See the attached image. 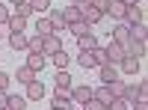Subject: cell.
Here are the masks:
<instances>
[{"instance_id":"6da1fadb","label":"cell","mask_w":148,"mask_h":110,"mask_svg":"<svg viewBox=\"0 0 148 110\" xmlns=\"http://www.w3.org/2000/svg\"><path fill=\"white\" fill-rule=\"evenodd\" d=\"M77 9H80V18H83L86 24H89V27H95L98 21H104V18H107L104 12H98V9L89 3V0H80V3H77Z\"/></svg>"},{"instance_id":"7a4b0ae2","label":"cell","mask_w":148,"mask_h":110,"mask_svg":"<svg viewBox=\"0 0 148 110\" xmlns=\"http://www.w3.org/2000/svg\"><path fill=\"white\" fill-rule=\"evenodd\" d=\"M125 101L133 104V101H148V83L139 80V83H133V86L125 89Z\"/></svg>"},{"instance_id":"3957f363","label":"cell","mask_w":148,"mask_h":110,"mask_svg":"<svg viewBox=\"0 0 148 110\" xmlns=\"http://www.w3.org/2000/svg\"><path fill=\"white\" fill-rule=\"evenodd\" d=\"M71 98H74V104H86V101H89L92 98V86H89V83H77V86H71Z\"/></svg>"},{"instance_id":"277c9868","label":"cell","mask_w":148,"mask_h":110,"mask_svg":"<svg viewBox=\"0 0 148 110\" xmlns=\"http://www.w3.org/2000/svg\"><path fill=\"white\" fill-rule=\"evenodd\" d=\"M51 107H56V110H71V107H77V104H74L71 92H62V89H56V92H53V104H51Z\"/></svg>"},{"instance_id":"5b68a950","label":"cell","mask_w":148,"mask_h":110,"mask_svg":"<svg viewBox=\"0 0 148 110\" xmlns=\"http://www.w3.org/2000/svg\"><path fill=\"white\" fill-rule=\"evenodd\" d=\"M42 51H45L47 57H53V54H59V51H62V39H59L56 33H51V36H45V42H42Z\"/></svg>"},{"instance_id":"8992f818","label":"cell","mask_w":148,"mask_h":110,"mask_svg":"<svg viewBox=\"0 0 148 110\" xmlns=\"http://www.w3.org/2000/svg\"><path fill=\"white\" fill-rule=\"evenodd\" d=\"M104 51H107L110 66H119V63H121V57H127V54H125V45H119V42H110Z\"/></svg>"},{"instance_id":"52a82bcc","label":"cell","mask_w":148,"mask_h":110,"mask_svg":"<svg viewBox=\"0 0 148 110\" xmlns=\"http://www.w3.org/2000/svg\"><path fill=\"white\" fill-rule=\"evenodd\" d=\"M45 92H47V89H45V83L36 77L33 83H27V95H24V98H27V101H42V98H45Z\"/></svg>"},{"instance_id":"ba28073f","label":"cell","mask_w":148,"mask_h":110,"mask_svg":"<svg viewBox=\"0 0 148 110\" xmlns=\"http://www.w3.org/2000/svg\"><path fill=\"white\" fill-rule=\"evenodd\" d=\"M56 89H62V92H71V86H74V77L68 75V68H56Z\"/></svg>"},{"instance_id":"9c48e42d","label":"cell","mask_w":148,"mask_h":110,"mask_svg":"<svg viewBox=\"0 0 148 110\" xmlns=\"http://www.w3.org/2000/svg\"><path fill=\"white\" fill-rule=\"evenodd\" d=\"M51 24H53V33L59 36V33H65L68 30V24H65V15H62V9H51Z\"/></svg>"},{"instance_id":"30bf717a","label":"cell","mask_w":148,"mask_h":110,"mask_svg":"<svg viewBox=\"0 0 148 110\" xmlns=\"http://www.w3.org/2000/svg\"><path fill=\"white\" fill-rule=\"evenodd\" d=\"M125 54H127V57H145V42L127 39V42H125Z\"/></svg>"},{"instance_id":"8fae6325","label":"cell","mask_w":148,"mask_h":110,"mask_svg":"<svg viewBox=\"0 0 148 110\" xmlns=\"http://www.w3.org/2000/svg\"><path fill=\"white\" fill-rule=\"evenodd\" d=\"M139 57H121V63H119V68L121 71H125V75H136V71H139Z\"/></svg>"},{"instance_id":"7c38bea8","label":"cell","mask_w":148,"mask_h":110,"mask_svg":"<svg viewBox=\"0 0 148 110\" xmlns=\"http://www.w3.org/2000/svg\"><path fill=\"white\" fill-rule=\"evenodd\" d=\"M6 27H9V33H27V18H21V15L12 12L9 21H6Z\"/></svg>"},{"instance_id":"4fadbf2b","label":"cell","mask_w":148,"mask_h":110,"mask_svg":"<svg viewBox=\"0 0 148 110\" xmlns=\"http://www.w3.org/2000/svg\"><path fill=\"white\" fill-rule=\"evenodd\" d=\"M125 9H127L125 3H119V0H113V3L107 6V12H104V15H110V18H113V21L119 24V21H125Z\"/></svg>"},{"instance_id":"5bb4252c","label":"cell","mask_w":148,"mask_h":110,"mask_svg":"<svg viewBox=\"0 0 148 110\" xmlns=\"http://www.w3.org/2000/svg\"><path fill=\"white\" fill-rule=\"evenodd\" d=\"M15 77H18V83H24V86H27V83H33L36 77H39V71H33L30 66H18V71H15Z\"/></svg>"},{"instance_id":"9a60e30c","label":"cell","mask_w":148,"mask_h":110,"mask_svg":"<svg viewBox=\"0 0 148 110\" xmlns=\"http://www.w3.org/2000/svg\"><path fill=\"white\" fill-rule=\"evenodd\" d=\"M77 45H80V51H95V48H98V36L89 30V33L77 36Z\"/></svg>"},{"instance_id":"2e32d148","label":"cell","mask_w":148,"mask_h":110,"mask_svg":"<svg viewBox=\"0 0 148 110\" xmlns=\"http://www.w3.org/2000/svg\"><path fill=\"white\" fill-rule=\"evenodd\" d=\"M27 33H9V48L12 51H27Z\"/></svg>"},{"instance_id":"e0dca14e","label":"cell","mask_w":148,"mask_h":110,"mask_svg":"<svg viewBox=\"0 0 148 110\" xmlns=\"http://www.w3.org/2000/svg\"><path fill=\"white\" fill-rule=\"evenodd\" d=\"M127 39H130V27H127L125 21H119V24H116V30H113V42H119V45H125Z\"/></svg>"},{"instance_id":"ac0fdd59","label":"cell","mask_w":148,"mask_h":110,"mask_svg":"<svg viewBox=\"0 0 148 110\" xmlns=\"http://www.w3.org/2000/svg\"><path fill=\"white\" fill-rule=\"evenodd\" d=\"M45 63H47V54H30L24 66H30L33 71H42V68H45Z\"/></svg>"},{"instance_id":"d6986e66","label":"cell","mask_w":148,"mask_h":110,"mask_svg":"<svg viewBox=\"0 0 148 110\" xmlns=\"http://www.w3.org/2000/svg\"><path fill=\"white\" fill-rule=\"evenodd\" d=\"M98 71H101V80H104V83H113V80H119V68H116V66H101Z\"/></svg>"},{"instance_id":"ffe728a7","label":"cell","mask_w":148,"mask_h":110,"mask_svg":"<svg viewBox=\"0 0 148 110\" xmlns=\"http://www.w3.org/2000/svg\"><path fill=\"white\" fill-rule=\"evenodd\" d=\"M36 33H39V36H51V33H53V24H51V18H47V15L39 18V24H36Z\"/></svg>"},{"instance_id":"44dd1931","label":"cell","mask_w":148,"mask_h":110,"mask_svg":"<svg viewBox=\"0 0 148 110\" xmlns=\"http://www.w3.org/2000/svg\"><path fill=\"white\" fill-rule=\"evenodd\" d=\"M51 59H53V66H56V68H68V63H71V54L62 48V51H59V54H53Z\"/></svg>"},{"instance_id":"7402d4cb","label":"cell","mask_w":148,"mask_h":110,"mask_svg":"<svg viewBox=\"0 0 148 110\" xmlns=\"http://www.w3.org/2000/svg\"><path fill=\"white\" fill-rule=\"evenodd\" d=\"M92 59H95V68H101V66H110V59H107V51H104L101 45H98L95 51H92Z\"/></svg>"},{"instance_id":"603a6c76","label":"cell","mask_w":148,"mask_h":110,"mask_svg":"<svg viewBox=\"0 0 148 110\" xmlns=\"http://www.w3.org/2000/svg\"><path fill=\"white\" fill-rule=\"evenodd\" d=\"M62 15H65V24H74V21H83V18H80V9H77V3H71L68 9H62Z\"/></svg>"},{"instance_id":"cb8c5ba5","label":"cell","mask_w":148,"mask_h":110,"mask_svg":"<svg viewBox=\"0 0 148 110\" xmlns=\"http://www.w3.org/2000/svg\"><path fill=\"white\" fill-rule=\"evenodd\" d=\"M145 36H148L145 21H142V24H133V27H130V39H139V42H145Z\"/></svg>"},{"instance_id":"d4e9b609","label":"cell","mask_w":148,"mask_h":110,"mask_svg":"<svg viewBox=\"0 0 148 110\" xmlns=\"http://www.w3.org/2000/svg\"><path fill=\"white\" fill-rule=\"evenodd\" d=\"M92 27L86 21H74V24H68V33H74V36H83V33H89Z\"/></svg>"},{"instance_id":"484cf974","label":"cell","mask_w":148,"mask_h":110,"mask_svg":"<svg viewBox=\"0 0 148 110\" xmlns=\"http://www.w3.org/2000/svg\"><path fill=\"white\" fill-rule=\"evenodd\" d=\"M6 107H12V110H27V98H24V95H9V104Z\"/></svg>"},{"instance_id":"4316f807","label":"cell","mask_w":148,"mask_h":110,"mask_svg":"<svg viewBox=\"0 0 148 110\" xmlns=\"http://www.w3.org/2000/svg\"><path fill=\"white\" fill-rule=\"evenodd\" d=\"M27 3H30V9H33V12H42V15L51 9V0H27Z\"/></svg>"},{"instance_id":"83f0119b","label":"cell","mask_w":148,"mask_h":110,"mask_svg":"<svg viewBox=\"0 0 148 110\" xmlns=\"http://www.w3.org/2000/svg\"><path fill=\"white\" fill-rule=\"evenodd\" d=\"M77 63H80L83 68H95V59H92V51H80V57H77Z\"/></svg>"},{"instance_id":"f1b7e54d","label":"cell","mask_w":148,"mask_h":110,"mask_svg":"<svg viewBox=\"0 0 148 110\" xmlns=\"http://www.w3.org/2000/svg\"><path fill=\"white\" fill-rule=\"evenodd\" d=\"M110 89H113V95H116V98H125L127 83H125V80H113V83H110Z\"/></svg>"},{"instance_id":"f546056e","label":"cell","mask_w":148,"mask_h":110,"mask_svg":"<svg viewBox=\"0 0 148 110\" xmlns=\"http://www.w3.org/2000/svg\"><path fill=\"white\" fill-rule=\"evenodd\" d=\"M127 107H130V104H127L125 98H113V101H110L104 110H127Z\"/></svg>"},{"instance_id":"4dcf8cb0","label":"cell","mask_w":148,"mask_h":110,"mask_svg":"<svg viewBox=\"0 0 148 110\" xmlns=\"http://www.w3.org/2000/svg\"><path fill=\"white\" fill-rule=\"evenodd\" d=\"M15 15H21V18H30V15H33L30 3H21V6H15Z\"/></svg>"},{"instance_id":"1f68e13d","label":"cell","mask_w":148,"mask_h":110,"mask_svg":"<svg viewBox=\"0 0 148 110\" xmlns=\"http://www.w3.org/2000/svg\"><path fill=\"white\" fill-rule=\"evenodd\" d=\"M83 110H104V104L98 101V98H89V101L83 104Z\"/></svg>"},{"instance_id":"d6a6232c","label":"cell","mask_w":148,"mask_h":110,"mask_svg":"<svg viewBox=\"0 0 148 110\" xmlns=\"http://www.w3.org/2000/svg\"><path fill=\"white\" fill-rule=\"evenodd\" d=\"M9 15H12V9H9V6H3V3H0V27H3V24L9 21Z\"/></svg>"},{"instance_id":"836d02e7","label":"cell","mask_w":148,"mask_h":110,"mask_svg":"<svg viewBox=\"0 0 148 110\" xmlns=\"http://www.w3.org/2000/svg\"><path fill=\"white\" fill-rule=\"evenodd\" d=\"M89 3H92V6L98 9V12H107V6L113 3V0H89Z\"/></svg>"},{"instance_id":"e575fe53","label":"cell","mask_w":148,"mask_h":110,"mask_svg":"<svg viewBox=\"0 0 148 110\" xmlns=\"http://www.w3.org/2000/svg\"><path fill=\"white\" fill-rule=\"evenodd\" d=\"M9 80H12V77L6 75V71H0V89H9Z\"/></svg>"},{"instance_id":"d590c367","label":"cell","mask_w":148,"mask_h":110,"mask_svg":"<svg viewBox=\"0 0 148 110\" xmlns=\"http://www.w3.org/2000/svg\"><path fill=\"white\" fill-rule=\"evenodd\" d=\"M6 104H9V92H6V89H0V110H3Z\"/></svg>"},{"instance_id":"8d00e7d4","label":"cell","mask_w":148,"mask_h":110,"mask_svg":"<svg viewBox=\"0 0 148 110\" xmlns=\"http://www.w3.org/2000/svg\"><path fill=\"white\" fill-rule=\"evenodd\" d=\"M130 107H133V110H148V101H133Z\"/></svg>"},{"instance_id":"74e56055","label":"cell","mask_w":148,"mask_h":110,"mask_svg":"<svg viewBox=\"0 0 148 110\" xmlns=\"http://www.w3.org/2000/svg\"><path fill=\"white\" fill-rule=\"evenodd\" d=\"M9 3H12V6H21V3H27V0H9Z\"/></svg>"},{"instance_id":"f35d334b","label":"cell","mask_w":148,"mask_h":110,"mask_svg":"<svg viewBox=\"0 0 148 110\" xmlns=\"http://www.w3.org/2000/svg\"><path fill=\"white\" fill-rule=\"evenodd\" d=\"M71 110H83V107H71Z\"/></svg>"},{"instance_id":"ab89813d","label":"cell","mask_w":148,"mask_h":110,"mask_svg":"<svg viewBox=\"0 0 148 110\" xmlns=\"http://www.w3.org/2000/svg\"><path fill=\"white\" fill-rule=\"evenodd\" d=\"M71 3H80V0H71Z\"/></svg>"},{"instance_id":"60d3db41","label":"cell","mask_w":148,"mask_h":110,"mask_svg":"<svg viewBox=\"0 0 148 110\" xmlns=\"http://www.w3.org/2000/svg\"><path fill=\"white\" fill-rule=\"evenodd\" d=\"M3 110H12V107H3Z\"/></svg>"},{"instance_id":"b9f144b4","label":"cell","mask_w":148,"mask_h":110,"mask_svg":"<svg viewBox=\"0 0 148 110\" xmlns=\"http://www.w3.org/2000/svg\"><path fill=\"white\" fill-rule=\"evenodd\" d=\"M0 39H3V33H0Z\"/></svg>"},{"instance_id":"7bdbcfd3","label":"cell","mask_w":148,"mask_h":110,"mask_svg":"<svg viewBox=\"0 0 148 110\" xmlns=\"http://www.w3.org/2000/svg\"><path fill=\"white\" fill-rule=\"evenodd\" d=\"M51 110H56V107H51Z\"/></svg>"}]
</instances>
